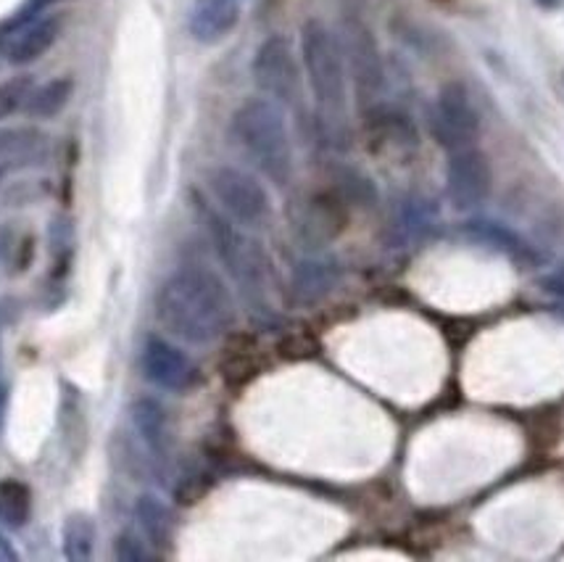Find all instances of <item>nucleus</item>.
Wrapping results in <instances>:
<instances>
[{"mask_svg":"<svg viewBox=\"0 0 564 562\" xmlns=\"http://www.w3.org/2000/svg\"><path fill=\"white\" fill-rule=\"evenodd\" d=\"M156 317L174 338L206 346L230 331L235 304L217 272L206 267H183L159 288Z\"/></svg>","mask_w":564,"mask_h":562,"instance_id":"f257e3e1","label":"nucleus"},{"mask_svg":"<svg viewBox=\"0 0 564 562\" xmlns=\"http://www.w3.org/2000/svg\"><path fill=\"white\" fill-rule=\"evenodd\" d=\"M301 66L317 104L319 122L333 140L346 138L348 66L340 37L319 19L301 26Z\"/></svg>","mask_w":564,"mask_h":562,"instance_id":"f03ea898","label":"nucleus"},{"mask_svg":"<svg viewBox=\"0 0 564 562\" xmlns=\"http://www.w3.org/2000/svg\"><path fill=\"white\" fill-rule=\"evenodd\" d=\"M230 132L235 145L270 183L285 187L293 177V143L288 119L272 98H248L232 114Z\"/></svg>","mask_w":564,"mask_h":562,"instance_id":"7ed1b4c3","label":"nucleus"},{"mask_svg":"<svg viewBox=\"0 0 564 562\" xmlns=\"http://www.w3.org/2000/svg\"><path fill=\"white\" fill-rule=\"evenodd\" d=\"M204 219L206 227H209L214 251H217L219 262L225 264L227 275L240 285V291L248 299L264 296L267 257L261 246L253 238H248L243 230H238V225L217 209L204 206Z\"/></svg>","mask_w":564,"mask_h":562,"instance_id":"20e7f679","label":"nucleus"},{"mask_svg":"<svg viewBox=\"0 0 564 562\" xmlns=\"http://www.w3.org/2000/svg\"><path fill=\"white\" fill-rule=\"evenodd\" d=\"M209 193L219 212L240 227H261L272 217V198L251 172L238 166H214L209 172Z\"/></svg>","mask_w":564,"mask_h":562,"instance_id":"39448f33","label":"nucleus"},{"mask_svg":"<svg viewBox=\"0 0 564 562\" xmlns=\"http://www.w3.org/2000/svg\"><path fill=\"white\" fill-rule=\"evenodd\" d=\"M251 75L257 88L280 106L299 104L304 88V66L285 35H270L253 53Z\"/></svg>","mask_w":564,"mask_h":562,"instance_id":"423d86ee","label":"nucleus"},{"mask_svg":"<svg viewBox=\"0 0 564 562\" xmlns=\"http://www.w3.org/2000/svg\"><path fill=\"white\" fill-rule=\"evenodd\" d=\"M340 45H344L348 79L354 83L356 98H359L361 109H372L380 104L382 88H386V64H382L375 32L361 19H348Z\"/></svg>","mask_w":564,"mask_h":562,"instance_id":"0eeeda50","label":"nucleus"},{"mask_svg":"<svg viewBox=\"0 0 564 562\" xmlns=\"http://www.w3.org/2000/svg\"><path fill=\"white\" fill-rule=\"evenodd\" d=\"M430 130L448 153L475 145V140L480 136V114L475 109L473 96H469L465 85H443L433 111H430Z\"/></svg>","mask_w":564,"mask_h":562,"instance_id":"6e6552de","label":"nucleus"},{"mask_svg":"<svg viewBox=\"0 0 564 562\" xmlns=\"http://www.w3.org/2000/svg\"><path fill=\"white\" fill-rule=\"evenodd\" d=\"M494 191V170L488 156L475 145L452 151L446 164V196L454 209L473 212L486 204Z\"/></svg>","mask_w":564,"mask_h":562,"instance_id":"1a4fd4ad","label":"nucleus"},{"mask_svg":"<svg viewBox=\"0 0 564 562\" xmlns=\"http://www.w3.org/2000/svg\"><path fill=\"white\" fill-rule=\"evenodd\" d=\"M143 372L153 386L174 393L191 391L198 380V370L191 363V357L166 338L159 336H151L145 341Z\"/></svg>","mask_w":564,"mask_h":562,"instance_id":"9d476101","label":"nucleus"},{"mask_svg":"<svg viewBox=\"0 0 564 562\" xmlns=\"http://www.w3.org/2000/svg\"><path fill=\"white\" fill-rule=\"evenodd\" d=\"M62 30H64V22L62 17H56V13L32 19V22L19 26L17 35H13L11 43L6 45V58H9V64L13 66L35 64L37 58H43L45 53L58 43Z\"/></svg>","mask_w":564,"mask_h":562,"instance_id":"9b49d317","label":"nucleus"},{"mask_svg":"<svg viewBox=\"0 0 564 562\" xmlns=\"http://www.w3.org/2000/svg\"><path fill=\"white\" fill-rule=\"evenodd\" d=\"M240 22L238 0H196L187 17V30L193 40L204 45L221 43Z\"/></svg>","mask_w":564,"mask_h":562,"instance_id":"f8f14e48","label":"nucleus"},{"mask_svg":"<svg viewBox=\"0 0 564 562\" xmlns=\"http://www.w3.org/2000/svg\"><path fill=\"white\" fill-rule=\"evenodd\" d=\"M72 96H74V79L53 77L45 85H40V88H32L30 98H26L24 104V114L30 119H40V122H45V119L58 117V114L69 106Z\"/></svg>","mask_w":564,"mask_h":562,"instance_id":"ddd939ff","label":"nucleus"},{"mask_svg":"<svg viewBox=\"0 0 564 562\" xmlns=\"http://www.w3.org/2000/svg\"><path fill=\"white\" fill-rule=\"evenodd\" d=\"M64 539V558L72 562H85L93 558L96 552V523H93L90 515L85 512H72L69 518L64 520L62 528Z\"/></svg>","mask_w":564,"mask_h":562,"instance_id":"4468645a","label":"nucleus"},{"mask_svg":"<svg viewBox=\"0 0 564 562\" xmlns=\"http://www.w3.org/2000/svg\"><path fill=\"white\" fill-rule=\"evenodd\" d=\"M469 233H473L475 240H482V244L494 246V249H499L507 253V257L517 259V262H533L535 259V251L530 249V246L522 240L520 236H514L512 230H507V227L496 225V223H469L467 227Z\"/></svg>","mask_w":564,"mask_h":562,"instance_id":"2eb2a0df","label":"nucleus"},{"mask_svg":"<svg viewBox=\"0 0 564 562\" xmlns=\"http://www.w3.org/2000/svg\"><path fill=\"white\" fill-rule=\"evenodd\" d=\"M132 423H135L138 433L145 439V444L151 446V450H164L166 444V412L164 407L159 404L156 399H138L135 404H132Z\"/></svg>","mask_w":564,"mask_h":562,"instance_id":"dca6fc26","label":"nucleus"},{"mask_svg":"<svg viewBox=\"0 0 564 562\" xmlns=\"http://www.w3.org/2000/svg\"><path fill=\"white\" fill-rule=\"evenodd\" d=\"M135 515L140 520V528H143L145 539L151 541L153 547H166L172 539V515L156 497H140L135 505Z\"/></svg>","mask_w":564,"mask_h":562,"instance_id":"f3484780","label":"nucleus"},{"mask_svg":"<svg viewBox=\"0 0 564 562\" xmlns=\"http://www.w3.org/2000/svg\"><path fill=\"white\" fill-rule=\"evenodd\" d=\"M32 512L30 486L22 480H3L0 484V523L9 528H24Z\"/></svg>","mask_w":564,"mask_h":562,"instance_id":"a211bd4d","label":"nucleus"},{"mask_svg":"<svg viewBox=\"0 0 564 562\" xmlns=\"http://www.w3.org/2000/svg\"><path fill=\"white\" fill-rule=\"evenodd\" d=\"M335 285V270L333 264L325 262H306L295 270L293 278V291L299 293V299L314 301L325 293H330Z\"/></svg>","mask_w":564,"mask_h":562,"instance_id":"6ab92c4d","label":"nucleus"},{"mask_svg":"<svg viewBox=\"0 0 564 562\" xmlns=\"http://www.w3.org/2000/svg\"><path fill=\"white\" fill-rule=\"evenodd\" d=\"M32 88H35V79L30 75H17L0 83V122L13 117L17 111H24Z\"/></svg>","mask_w":564,"mask_h":562,"instance_id":"aec40b11","label":"nucleus"},{"mask_svg":"<svg viewBox=\"0 0 564 562\" xmlns=\"http://www.w3.org/2000/svg\"><path fill=\"white\" fill-rule=\"evenodd\" d=\"M113 558L119 562H143L148 560V550L143 541H138L135 533H119L117 541H113Z\"/></svg>","mask_w":564,"mask_h":562,"instance_id":"412c9836","label":"nucleus"},{"mask_svg":"<svg viewBox=\"0 0 564 562\" xmlns=\"http://www.w3.org/2000/svg\"><path fill=\"white\" fill-rule=\"evenodd\" d=\"M56 3H64V0H30V3L24 6V9H19L17 13L11 17V22H6L0 26V32H17L19 26H24L26 22H32V19L43 17V11H48L51 6Z\"/></svg>","mask_w":564,"mask_h":562,"instance_id":"4be33fe9","label":"nucleus"},{"mask_svg":"<svg viewBox=\"0 0 564 562\" xmlns=\"http://www.w3.org/2000/svg\"><path fill=\"white\" fill-rule=\"evenodd\" d=\"M35 138L37 136L32 130H0V156L32 149Z\"/></svg>","mask_w":564,"mask_h":562,"instance_id":"5701e85b","label":"nucleus"},{"mask_svg":"<svg viewBox=\"0 0 564 562\" xmlns=\"http://www.w3.org/2000/svg\"><path fill=\"white\" fill-rule=\"evenodd\" d=\"M6 407H9V383H6V375H3V359H0V431H3Z\"/></svg>","mask_w":564,"mask_h":562,"instance_id":"b1692460","label":"nucleus"},{"mask_svg":"<svg viewBox=\"0 0 564 562\" xmlns=\"http://www.w3.org/2000/svg\"><path fill=\"white\" fill-rule=\"evenodd\" d=\"M17 560H19L17 550H13L11 541L0 533V562H17Z\"/></svg>","mask_w":564,"mask_h":562,"instance_id":"393cba45","label":"nucleus"},{"mask_svg":"<svg viewBox=\"0 0 564 562\" xmlns=\"http://www.w3.org/2000/svg\"><path fill=\"white\" fill-rule=\"evenodd\" d=\"M546 288L552 293H560V296H564V267H562L560 272H554V275L546 280Z\"/></svg>","mask_w":564,"mask_h":562,"instance_id":"a878e982","label":"nucleus"},{"mask_svg":"<svg viewBox=\"0 0 564 562\" xmlns=\"http://www.w3.org/2000/svg\"><path fill=\"white\" fill-rule=\"evenodd\" d=\"M6 320H9V310H6V304H0V327L6 325Z\"/></svg>","mask_w":564,"mask_h":562,"instance_id":"bb28decb","label":"nucleus"},{"mask_svg":"<svg viewBox=\"0 0 564 562\" xmlns=\"http://www.w3.org/2000/svg\"><path fill=\"white\" fill-rule=\"evenodd\" d=\"M0 183H3V170H0Z\"/></svg>","mask_w":564,"mask_h":562,"instance_id":"cd10ccee","label":"nucleus"}]
</instances>
